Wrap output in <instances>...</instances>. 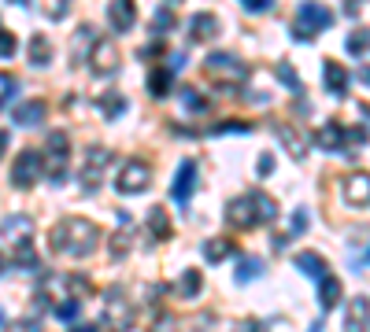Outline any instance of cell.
Here are the masks:
<instances>
[{
	"label": "cell",
	"instance_id": "1",
	"mask_svg": "<svg viewBox=\"0 0 370 332\" xmlns=\"http://www.w3.org/2000/svg\"><path fill=\"white\" fill-rule=\"evenodd\" d=\"M100 240H104L100 225L89 222V218H63L52 229V247L67 259H89L96 247H100Z\"/></svg>",
	"mask_w": 370,
	"mask_h": 332
},
{
	"label": "cell",
	"instance_id": "2",
	"mask_svg": "<svg viewBox=\"0 0 370 332\" xmlns=\"http://www.w3.org/2000/svg\"><path fill=\"white\" fill-rule=\"evenodd\" d=\"M67 159H71V137L63 129H52L48 133V144H45V155H41V162H45V174L56 181L67 177Z\"/></svg>",
	"mask_w": 370,
	"mask_h": 332
},
{
	"label": "cell",
	"instance_id": "3",
	"mask_svg": "<svg viewBox=\"0 0 370 332\" xmlns=\"http://www.w3.org/2000/svg\"><path fill=\"white\" fill-rule=\"evenodd\" d=\"M333 26V11L323 4H300L296 11V41H315L323 30Z\"/></svg>",
	"mask_w": 370,
	"mask_h": 332
},
{
	"label": "cell",
	"instance_id": "4",
	"mask_svg": "<svg viewBox=\"0 0 370 332\" xmlns=\"http://www.w3.org/2000/svg\"><path fill=\"white\" fill-rule=\"evenodd\" d=\"M104 325L115 328V332H126L134 325V303L122 295V288H108L104 292Z\"/></svg>",
	"mask_w": 370,
	"mask_h": 332
},
{
	"label": "cell",
	"instance_id": "5",
	"mask_svg": "<svg viewBox=\"0 0 370 332\" xmlns=\"http://www.w3.org/2000/svg\"><path fill=\"white\" fill-rule=\"evenodd\" d=\"M45 174V162H41V152L37 148H23L15 155V166H11V185L15 189H34V181H41Z\"/></svg>",
	"mask_w": 370,
	"mask_h": 332
},
{
	"label": "cell",
	"instance_id": "6",
	"mask_svg": "<svg viewBox=\"0 0 370 332\" xmlns=\"http://www.w3.org/2000/svg\"><path fill=\"white\" fill-rule=\"evenodd\" d=\"M152 185V166L144 162V159H130V162H122V170L115 177V189L122 196H141L144 189Z\"/></svg>",
	"mask_w": 370,
	"mask_h": 332
},
{
	"label": "cell",
	"instance_id": "7",
	"mask_svg": "<svg viewBox=\"0 0 370 332\" xmlns=\"http://www.w3.org/2000/svg\"><path fill=\"white\" fill-rule=\"evenodd\" d=\"M204 66H207V74L219 78V81H226V85H241V81L248 78V66L241 63L237 56H230V52H212Z\"/></svg>",
	"mask_w": 370,
	"mask_h": 332
},
{
	"label": "cell",
	"instance_id": "8",
	"mask_svg": "<svg viewBox=\"0 0 370 332\" xmlns=\"http://www.w3.org/2000/svg\"><path fill=\"white\" fill-rule=\"evenodd\" d=\"M366 133L363 129H341L337 122H323L315 133V144L326 148V152H345V144H363Z\"/></svg>",
	"mask_w": 370,
	"mask_h": 332
},
{
	"label": "cell",
	"instance_id": "9",
	"mask_svg": "<svg viewBox=\"0 0 370 332\" xmlns=\"http://www.w3.org/2000/svg\"><path fill=\"white\" fill-rule=\"evenodd\" d=\"M108 162H111V152H104V148H89L86 152V162H82V170H78V181H82V189H96L104 181V170H108Z\"/></svg>",
	"mask_w": 370,
	"mask_h": 332
},
{
	"label": "cell",
	"instance_id": "10",
	"mask_svg": "<svg viewBox=\"0 0 370 332\" xmlns=\"http://www.w3.org/2000/svg\"><path fill=\"white\" fill-rule=\"evenodd\" d=\"M0 237L11 240L15 247L30 244L34 240V218H30V214H8V218L0 222Z\"/></svg>",
	"mask_w": 370,
	"mask_h": 332
},
{
	"label": "cell",
	"instance_id": "11",
	"mask_svg": "<svg viewBox=\"0 0 370 332\" xmlns=\"http://www.w3.org/2000/svg\"><path fill=\"white\" fill-rule=\"evenodd\" d=\"M89 63H93L96 74H115L119 71V48H115V41H93Z\"/></svg>",
	"mask_w": 370,
	"mask_h": 332
},
{
	"label": "cell",
	"instance_id": "12",
	"mask_svg": "<svg viewBox=\"0 0 370 332\" xmlns=\"http://www.w3.org/2000/svg\"><path fill=\"white\" fill-rule=\"evenodd\" d=\"M226 222H230L233 229H255V225H263V222H260V214H255V207H252V199H248V196H237L233 203L226 207Z\"/></svg>",
	"mask_w": 370,
	"mask_h": 332
},
{
	"label": "cell",
	"instance_id": "13",
	"mask_svg": "<svg viewBox=\"0 0 370 332\" xmlns=\"http://www.w3.org/2000/svg\"><path fill=\"white\" fill-rule=\"evenodd\" d=\"M192 189H197V162L185 159V162L178 166V177H174V185H170V196L178 199V203H189Z\"/></svg>",
	"mask_w": 370,
	"mask_h": 332
},
{
	"label": "cell",
	"instance_id": "14",
	"mask_svg": "<svg viewBox=\"0 0 370 332\" xmlns=\"http://www.w3.org/2000/svg\"><path fill=\"white\" fill-rule=\"evenodd\" d=\"M370 328V299L356 295L345 310V332H366Z\"/></svg>",
	"mask_w": 370,
	"mask_h": 332
},
{
	"label": "cell",
	"instance_id": "15",
	"mask_svg": "<svg viewBox=\"0 0 370 332\" xmlns=\"http://www.w3.org/2000/svg\"><path fill=\"white\" fill-rule=\"evenodd\" d=\"M108 23L115 33H126V30H134L137 23V8L130 4V0H115V4H108Z\"/></svg>",
	"mask_w": 370,
	"mask_h": 332
},
{
	"label": "cell",
	"instance_id": "16",
	"mask_svg": "<svg viewBox=\"0 0 370 332\" xmlns=\"http://www.w3.org/2000/svg\"><path fill=\"white\" fill-rule=\"evenodd\" d=\"M274 133H278V141L285 144V152L293 155V159H303V155H308V141L300 137V129H296L293 122H278Z\"/></svg>",
	"mask_w": 370,
	"mask_h": 332
},
{
	"label": "cell",
	"instance_id": "17",
	"mask_svg": "<svg viewBox=\"0 0 370 332\" xmlns=\"http://www.w3.org/2000/svg\"><path fill=\"white\" fill-rule=\"evenodd\" d=\"M45 114H48V107H45V100H26V104H19V107H15V114H11V122H15V126H23V129H30V126H37V122H45Z\"/></svg>",
	"mask_w": 370,
	"mask_h": 332
},
{
	"label": "cell",
	"instance_id": "18",
	"mask_svg": "<svg viewBox=\"0 0 370 332\" xmlns=\"http://www.w3.org/2000/svg\"><path fill=\"white\" fill-rule=\"evenodd\" d=\"M323 81H326V93H330V96H345L352 78H348V71H345L341 63L326 59V63H323Z\"/></svg>",
	"mask_w": 370,
	"mask_h": 332
},
{
	"label": "cell",
	"instance_id": "19",
	"mask_svg": "<svg viewBox=\"0 0 370 332\" xmlns=\"http://www.w3.org/2000/svg\"><path fill=\"white\" fill-rule=\"evenodd\" d=\"M345 199L352 207H366L370 203V174H352L345 181Z\"/></svg>",
	"mask_w": 370,
	"mask_h": 332
},
{
	"label": "cell",
	"instance_id": "20",
	"mask_svg": "<svg viewBox=\"0 0 370 332\" xmlns=\"http://www.w3.org/2000/svg\"><path fill=\"white\" fill-rule=\"evenodd\" d=\"M215 33H219V19H215L212 11H197L189 19V37L192 41H212Z\"/></svg>",
	"mask_w": 370,
	"mask_h": 332
},
{
	"label": "cell",
	"instance_id": "21",
	"mask_svg": "<svg viewBox=\"0 0 370 332\" xmlns=\"http://www.w3.org/2000/svg\"><path fill=\"white\" fill-rule=\"evenodd\" d=\"M293 262H296V270H300L303 277H315V280L330 277V273H326V259L318 255V251H300V255H296Z\"/></svg>",
	"mask_w": 370,
	"mask_h": 332
},
{
	"label": "cell",
	"instance_id": "22",
	"mask_svg": "<svg viewBox=\"0 0 370 332\" xmlns=\"http://www.w3.org/2000/svg\"><path fill=\"white\" fill-rule=\"evenodd\" d=\"M341 295H345V288H341V280H337V277L318 280V307H323V310H333L337 303H341Z\"/></svg>",
	"mask_w": 370,
	"mask_h": 332
},
{
	"label": "cell",
	"instance_id": "23",
	"mask_svg": "<svg viewBox=\"0 0 370 332\" xmlns=\"http://www.w3.org/2000/svg\"><path fill=\"white\" fill-rule=\"evenodd\" d=\"M248 199H252V207H255V214H260V222H263V225L278 218V203H274V196H267L263 189H252Z\"/></svg>",
	"mask_w": 370,
	"mask_h": 332
},
{
	"label": "cell",
	"instance_id": "24",
	"mask_svg": "<svg viewBox=\"0 0 370 332\" xmlns=\"http://www.w3.org/2000/svg\"><path fill=\"white\" fill-rule=\"evenodd\" d=\"M149 232H152V240H167L170 232H174L170 214H167L163 207H152V211H149Z\"/></svg>",
	"mask_w": 370,
	"mask_h": 332
},
{
	"label": "cell",
	"instance_id": "25",
	"mask_svg": "<svg viewBox=\"0 0 370 332\" xmlns=\"http://www.w3.org/2000/svg\"><path fill=\"white\" fill-rule=\"evenodd\" d=\"M30 63H34V66L52 63V45H48L45 33H34V37H30Z\"/></svg>",
	"mask_w": 370,
	"mask_h": 332
},
{
	"label": "cell",
	"instance_id": "26",
	"mask_svg": "<svg viewBox=\"0 0 370 332\" xmlns=\"http://www.w3.org/2000/svg\"><path fill=\"white\" fill-rule=\"evenodd\" d=\"M233 251H237V247H233V240H222V237H215V240H204V259H207V262H226Z\"/></svg>",
	"mask_w": 370,
	"mask_h": 332
},
{
	"label": "cell",
	"instance_id": "27",
	"mask_svg": "<svg viewBox=\"0 0 370 332\" xmlns=\"http://www.w3.org/2000/svg\"><path fill=\"white\" fill-rule=\"evenodd\" d=\"M122 218V229L115 232V237H111V259H122L126 251H130V244H134V232H130V218H126V214H119Z\"/></svg>",
	"mask_w": 370,
	"mask_h": 332
},
{
	"label": "cell",
	"instance_id": "28",
	"mask_svg": "<svg viewBox=\"0 0 370 332\" xmlns=\"http://www.w3.org/2000/svg\"><path fill=\"white\" fill-rule=\"evenodd\" d=\"M170 71H163V66H156V71L149 74V93L156 96V100H163V96H170Z\"/></svg>",
	"mask_w": 370,
	"mask_h": 332
},
{
	"label": "cell",
	"instance_id": "29",
	"mask_svg": "<svg viewBox=\"0 0 370 332\" xmlns=\"http://www.w3.org/2000/svg\"><path fill=\"white\" fill-rule=\"evenodd\" d=\"M200 288H204L200 270H185V273H182V280H178V292H182L185 299H192V295H200Z\"/></svg>",
	"mask_w": 370,
	"mask_h": 332
},
{
	"label": "cell",
	"instance_id": "30",
	"mask_svg": "<svg viewBox=\"0 0 370 332\" xmlns=\"http://www.w3.org/2000/svg\"><path fill=\"white\" fill-rule=\"evenodd\" d=\"M263 273V262L260 259H241V266H237V285H248V280H255Z\"/></svg>",
	"mask_w": 370,
	"mask_h": 332
},
{
	"label": "cell",
	"instance_id": "31",
	"mask_svg": "<svg viewBox=\"0 0 370 332\" xmlns=\"http://www.w3.org/2000/svg\"><path fill=\"white\" fill-rule=\"evenodd\" d=\"M100 111H104V119H119V114L126 111V100H122L119 93H108V96L100 100Z\"/></svg>",
	"mask_w": 370,
	"mask_h": 332
},
{
	"label": "cell",
	"instance_id": "32",
	"mask_svg": "<svg viewBox=\"0 0 370 332\" xmlns=\"http://www.w3.org/2000/svg\"><path fill=\"white\" fill-rule=\"evenodd\" d=\"M170 26H174V8L167 4V8H159V11H156V19H152V30L159 33V37H163V33H167Z\"/></svg>",
	"mask_w": 370,
	"mask_h": 332
},
{
	"label": "cell",
	"instance_id": "33",
	"mask_svg": "<svg viewBox=\"0 0 370 332\" xmlns=\"http://www.w3.org/2000/svg\"><path fill=\"white\" fill-rule=\"evenodd\" d=\"M182 104H185V111H197V114H204L207 107H212V104H207V100H204L197 89H185V93H182Z\"/></svg>",
	"mask_w": 370,
	"mask_h": 332
},
{
	"label": "cell",
	"instance_id": "34",
	"mask_svg": "<svg viewBox=\"0 0 370 332\" xmlns=\"http://www.w3.org/2000/svg\"><path fill=\"white\" fill-rule=\"evenodd\" d=\"M15 262L26 266V270H37V255H34V244H23V247H15Z\"/></svg>",
	"mask_w": 370,
	"mask_h": 332
},
{
	"label": "cell",
	"instance_id": "35",
	"mask_svg": "<svg viewBox=\"0 0 370 332\" xmlns=\"http://www.w3.org/2000/svg\"><path fill=\"white\" fill-rule=\"evenodd\" d=\"M278 78L285 81L293 93H303V85H300V78H296V71H293V63H278Z\"/></svg>",
	"mask_w": 370,
	"mask_h": 332
},
{
	"label": "cell",
	"instance_id": "36",
	"mask_svg": "<svg viewBox=\"0 0 370 332\" xmlns=\"http://www.w3.org/2000/svg\"><path fill=\"white\" fill-rule=\"evenodd\" d=\"M15 89H19V85H15V78H11L8 71H0V107H4L8 100L15 96Z\"/></svg>",
	"mask_w": 370,
	"mask_h": 332
},
{
	"label": "cell",
	"instance_id": "37",
	"mask_svg": "<svg viewBox=\"0 0 370 332\" xmlns=\"http://www.w3.org/2000/svg\"><path fill=\"white\" fill-rule=\"evenodd\" d=\"M78 310H82V303H78V299H67V303H59V307H56V318L71 321V318H78Z\"/></svg>",
	"mask_w": 370,
	"mask_h": 332
},
{
	"label": "cell",
	"instance_id": "38",
	"mask_svg": "<svg viewBox=\"0 0 370 332\" xmlns=\"http://www.w3.org/2000/svg\"><path fill=\"white\" fill-rule=\"evenodd\" d=\"M366 45H370V33H363V30H359V33H352V37H348V52H352V56H359Z\"/></svg>",
	"mask_w": 370,
	"mask_h": 332
},
{
	"label": "cell",
	"instance_id": "39",
	"mask_svg": "<svg viewBox=\"0 0 370 332\" xmlns=\"http://www.w3.org/2000/svg\"><path fill=\"white\" fill-rule=\"evenodd\" d=\"M149 332H182V328H178V321H174L170 314H163V318H156V321H152Z\"/></svg>",
	"mask_w": 370,
	"mask_h": 332
},
{
	"label": "cell",
	"instance_id": "40",
	"mask_svg": "<svg viewBox=\"0 0 370 332\" xmlns=\"http://www.w3.org/2000/svg\"><path fill=\"white\" fill-rule=\"evenodd\" d=\"M270 4H274V0H241V8L248 15H263V11H270Z\"/></svg>",
	"mask_w": 370,
	"mask_h": 332
},
{
	"label": "cell",
	"instance_id": "41",
	"mask_svg": "<svg viewBox=\"0 0 370 332\" xmlns=\"http://www.w3.org/2000/svg\"><path fill=\"white\" fill-rule=\"evenodd\" d=\"M252 122H222V126H212V133H248Z\"/></svg>",
	"mask_w": 370,
	"mask_h": 332
},
{
	"label": "cell",
	"instance_id": "42",
	"mask_svg": "<svg viewBox=\"0 0 370 332\" xmlns=\"http://www.w3.org/2000/svg\"><path fill=\"white\" fill-rule=\"evenodd\" d=\"M0 56H15V33L0 30Z\"/></svg>",
	"mask_w": 370,
	"mask_h": 332
},
{
	"label": "cell",
	"instance_id": "43",
	"mask_svg": "<svg viewBox=\"0 0 370 332\" xmlns=\"http://www.w3.org/2000/svg\"><path fill=\"white\" fill-rule=\"evenodd\" d=\"M308 229V214L303 211H293V232H303Z\"/></svg>",
	"mask_w": 370,
	"mask_h": 332
},
{
	"label": "cell",
	"instance_id": "44",
	"mask_svg": "<svg viewBox=\"0 0 370 332\" xmlns=\"http://www.w3.org/2000/svg\"><path fill=\"white\" fill-rule=\"evenodd\" d=\"M48 15H52V19H63V15H67V4L59 0V4H52V8H48Z\"/></svg>",
	"mask_w": 370,
	"mask_h": 332
},
{
	"label": "cell",
	"instance_id": "45",
	"mask_svg": "<svg viewBox=\"0 0 370 332\" xmlns=\"http://www.w3.org/2000/svg\"><path fill=\"white\" fill-rule=\"evenodd\" d=\"M15 332H41L37 321H23V325H15Z\"/></svg>",
	"mask_w": 370,
	"mask_h": 332
},
{
	"label": "cell",
	"instance_id": "46",
	"mask_svg": "<svg viewBox=\"0 0 370 332\" xmlns=\"http://www.w3.org/2000/svg\"><path fill=\"white\" fill-rule=\"evenodd\" d=\"M270 170H274V159L263 155V159H260V174H270Z\"/></svg>",
	"mask_w": 370,
	"mask_h": 332
},
{
	"label": "cell",
	"instance_id": "47",
	"mask_svg": "<svg viewBox=\"0 0 370 332\" xmlns=\"http://www.w3.org/2000/svg\"><path fill=\"white\" fill-rule=\"evenodd\" d=\"M359 81H363V85H370V66H363V71H359Z\"/></svg>",
	"mask_w": 370,
	"mask_h": 332
},
{
	"label": "cell",
	"instance_id": "48",
	"mask_svg": "<svg viewBox=\"0 0 370 332\" xmlns=\"http://www.w3.org/2000/svg\"><path fill=\"white\" fill-rule=\"evenodd\" d=\"M4 148H8V133L0 129V155H4Z\"/></svg>",
	"mask_w": 370,
	"mask_h": 332
},
{
	"label": "cell",
	"instance_id": "49",
	"mask_svg": "<svg viewBox=\"0 0 370 332\" xmlns=\"http://www.w3.org/2000/svg\"><path fill=\"white\" fill-rule=\"evenodd\" d=\"M71 332H96V325H78V328H71Z\"/></svg>",
	"mask_w": 370,
	"mask_h": 332
},
{
	"label": "cell",
	"instance_id": "50",
	"mask_svg": "<svg viewBox=\"0 0 370 332\" xmlns=\"http://www.w3.org/2000/svg\"><path fill=\"white\" fill-rule=\"evenodd\" d=\"M4 270H8V259H4V255H0V273H4Z\"/></svg>",
	"mask_w": 370,
	"mask_h": 332
},
{
	"label": "cell",
	"instance_id": "51",
	"mask_svg": "<svg viewBox=\"0 0 370 332\" xmlns=\"http://www.w3.org/2000/svg\"><path fill=\"white\" fill-rule=\"evenodd\" d=\"M311 332H323V321H318V325H311Z\"/></svg>",
	"mask_w": 370,
	"mask_h": 332
},
{
	"label": "cell",
	"instance_id": "52",
	"mask_svg": "<svg viewBox=\"0 0 370 332\" xmlns=\"http://www.w3.org/2000/svg\"><path fill=\"white\" fill-rule=\"evenodd\" d=\"M0 325H4V310H0Z\"/></svg>",
	"mask_w": 370,
	"mask_h": 332
},
{
	"label": "cell",
	"instance_id": "53",
	"mask_svg": "<svg viewBox=\"0 0 370 332\" xmlns=\"http://www.w3.org/2000/svg\"><path fill=\"white\" fill-rule=\"evenodd\" d=\"M366 259H370V247H366Z\"/></svg>",
	"mask_w": 370,
	"mask_h": 332
}]
</instances>
